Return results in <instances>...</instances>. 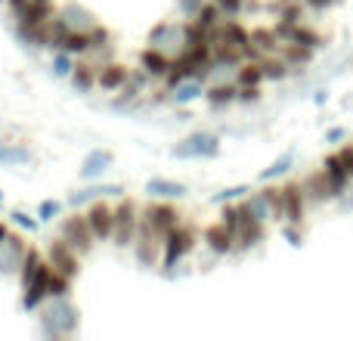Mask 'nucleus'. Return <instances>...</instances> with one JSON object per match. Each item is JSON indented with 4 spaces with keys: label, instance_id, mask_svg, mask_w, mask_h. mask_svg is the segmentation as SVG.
Listing matches in <instances>:
<instances>
[{
    "label": "nucleus",
    "instance_id": "nucleus-1",
    "mask_svg": "<svg viewBox=\"0 0 353 341\" xmlns=\"http://www.w3.org/2000/svg\"><path fill=\"white\" fill-rule=\"evenodd\" d=\"M50 261L41 249L28 245V255L22 261V270H19V286H22V311L34 313L47 304V282H50Z\"/></svg>",
    "mask_w": 353,
    "mask_h": 341
},
{
    "label": "nucleus",
    "instance_id": "nucleus-2",
    "mask_svg": "<svg viewBox=\"0 0 353 341\" xmlns=\"http://www.w3.org/2000/svg\"><path fill=\"white\" fill-rule=\"evenodd\" d=\"M41 332L43 338H72L81 326V311L68 298H47V304L41 307Z\"/></svg>",
    "mask_w": 353,
    "mask_h": 341
},
{
    "label": "nucleus",
    "instance_id": "nucleus-3",
    "mask_svg": "<svg viewBox=\"0 0 353 341\" xmlns=\"http://www.w3.org/2000/svg\"><path fill=\"white\" fill-rule=\"evenodd\" d=\"M195 249H199V230L189 220H180L161 242V270L174 273V267H180Z\"/></svg>",
    "mask_w": 353,
    "mask_h": 341
},
{
    "label": "nucleus",
    "instance_id": "nucleus-4",
    "mask_svg": "<svg viewBox=\"0 0 353 341\" xmlns=\"http://www.w3.org/2000/svg\"><path fill=\"white\" fill-rule=\"evenodd\" d=\"M140 217H143V205L137 199L118 195L115 202V230H112V245L118 249H130L140 230Z\"/></svg>",
    "mask_w": 353,
    "mask_h": 341
},
{
    "label": "nucleus",
    "instance_id": "nucleus-5",
    "mask_svg": "<svg viewBox=\"0 0 353 341\" xmlns=\"http://www.w3.org/2000/svg\"><path fill=\"white\" fill-rule=\"evenodd\" d=\"M186 28H189V19H165V22L152 25L149 31L146 43L168 56H176L183 47H186Z\"/></svg>",
    "mask_w": 353,
    "mask_h": 341
},
{
    "label": "nucleus",
    "instance_id": "nucleus-6",
    "mask_svg": "<svg viewBox=\"0 0 353 341\" xmlns=\"http://www.w3.org/2000/svg\"><path fill=\"white\" fill-rule=\"evenodd\" d=\"M59 236L65 239V242L72 245V249L78 251L81 257L90 255V251L99 245L97 236H93V230H90V224H87V214H84V211H72L68 217H62Z\"/></svg>",
    "mask_w": 353,
    "mask_h": 341
},
{
    "label": "nucleus",
    "instance_id": "nucleus-7",
    "mask_svg": "<svg viewBox=\"0 0 353 341\" xmlns=\"http://www.w3.org/2000/svg\"><path fill=\"white\" fill-rule=\"evenodd\" d=\"M242 205H245V211H248L251 217H257L261 224H276V220H279V186L251 189L242 199Z\"/></svg>",
    "mask_w": 353,
    "mask_h": 341
},
{
    "label": "nucleus",
    "instance_id": "nucleus-8",
    "mask_svg": "<svg viewBox=\"0 0 353 341\" xmlns=\"http://www.w3.org/2000/svg\"><path fill=\"white\" fill-rule=\"evenodd\" d=\"M171 155H174V159H180V162L214 159V155H220V137L205 134V130H199V134H189L186 140H180L171 149Z\"/></svg>",
    "mask_w": 353,
    "mask_h": 341
},
{
    "label": "nucleus",
    "instance_id": "nucleus-9",
    "mask_svg": "<svg viewBox=\"0 0 353 341\" xmlns=\"http://www.w3.org/2000/svg\"><path fill=\"white\" fill-rule=\"evenodd\" d=\"M307 199H304V189H301L298 180L285 183L279 186V220L282 224H292V226H301L307 217Z\"/></svg>",
    "mask_w": 353,
    "mask_h": 341
},
{
    "label": "nucleus",
    "instance_id": "nucleus-10",
    "mask_svg": "<svg viewBox=\"0 0 353 341\" xmlns=\"http://www.w3.org/2000/svg\"><path fill=\"white\" fill-rule=\"evenodd\" d=\"M143 220L152 226V233L165 242V236L174 230L176 224L183 220V214L174 208V202H165V199H155L149 205H143Z\"/></svg>",
    "mask_w": 353,
    "mask_h": 341
},
{
    "label": "nucleus",
    "instance_id": "nucleus-11",
    "mask_svg": "<svg viewBox=\"0 0 353 341\" xmlns=\"http://www.w3.org/2000/svg\"><path fill=\"white\" fill-rule=\"evenodd\" d=\"M43 255H47L50 267H53L56 273L68 276V280H78V273H81V255L62 236L59 239H50L47 249H43Z\"/></svg>",
    "mask_w": 353,
    "mask_h": 341
},
{
    "label": "nucleus",
    "instance_id": "nucleus-12",
    "mask_svg": "<svg viewBox=\"0 0 353 341\" xmlns=\"http://www.w3.org/2000/svg\"><path fill=\"white\" fill-rule=\"evenodd\" d=\"M267 239V224H261L257 217H251L245 211V205L239 202V224L232 230V242H236V251H251Z\"/></svg>",
    "mask_w": 353,
    "mask_h": 341
},
{
    "label": "nucleus",
    "instance_id": "nucleus-13",
    "mask_svg": "<svg viewBox=\"0 0 353 341\" xmlns=\"http://www.w3.org/2000/svg\"><path fill=\"white\" fill-rule=\"evenodd\" d=\"M134 257L140 267L152 270V267H161V239L152 233V226L140 217V230H137V239H134Z\"/></svg>",
    "mask_w": 353,
    "mask_h": 341
},
{
    "label": "nucleus",
    "instance_id": "nucleus-14",
    "mask_svg": "<svg viewBox=\"0 0 353 341\" xmlns=\"http://www.w3.org/2000/svg\"><path fill=\"white\" fill-rule=\"evenodd\" d=\"M87 224H90L97 242H112V230H115V205L109 199H97L87 205Z\"/></svg>",
    "mask_w": 353,
    "mask_h": 341
},
{
    "label": "nucleus",
    "instance_id": "nucleus-15",
    "mask_svg": "<svg viewBox=\"0 0 353 341\" xmlns=\"http://www.w3.org/2000/svg\"><path fill=\"white\" fill-rule=\"evenodd\" d=\"M298 183H301V189H304V199H307V205H310V208L325 205V202H335V199H338L323 168L310 170V174H307L304 180H298Z\"/></svg>",
    "mask_w": 353,
    "mask_h": 341
},
{
    "label": "nucleus",
    "instance_id": "nucleus-16",
    "mask_svg": "<svg viewBox=\"0 0 353 341\" xmlns=\"http://www.w3.org/2000/svg\"><path fill=\"white\" fill-rule=\"evenodd\" d=\"M25 255H28V239H25L22 233H10V236H6V242L0 245V273H3V276L16 273L19 276Z\"/></svg>",
    "mask_w": 353,
    "mask_h": 341
},
{
    "label": "nucleus",
    "instance_id": "nucleus-17",
    "mask_svg": "<svg viewBox=\"0 0 353 341\" xmlns=\"http://www.w3.org/2000/svg\"><path fill=\"white\" fill-rule=\"evenodd\" d=\"M130 72H134V68L124 66V62H118V59L103 62V66L97 68V87H99L103 93H118L124 84H128Z\"/></svg>",
    "mask_w": 353,
    "mask_h": 341
},
{
    "label": "nucleus",
    "instance_id": "nucleus-18",
    "mask_svg": "<svg viewBox=\"0 0 353 341\" xmlns=\"http://www.w3.org/2000/svg\"><path fill=\"white\" fill-rule=\"evenodd\" d=\"M201 242H205V249L211 251V255H217V257L232 255V251H236V242H232V233L226 230L223 220H214V224H208L205 230H201Z\"/></svg>",
    "mask_w": 353,
    "mask_h": 341
},
{
    "label": "nucleus",
    "instance_id": "nucleus-19",
    "mask_svg": "<svg viewBox=\"0 0 353 341\" xmlns=\"http://www.w3.org/2000/svg\"><path fill=\"white\" fill-rule=\"evenodd\" d=\"M56 16L62 19V22L68 25V31H90L93 25H99L97 12H90L84 3H74V0H68V3L56 6Z\"/></svg>",
    "mask_w": 353,
    "mask_h": 341
},
{
    "label": "nucleus",
    "instance_id": "nucleus-20",
    "mask_svg": "<svg viewBox=\"0 0 353 341\" xmlns=\"http://www.w3.org/2000/svg\"><path fill=\"white\" fill-rule=\"evenodd\" d=\"M112 165H115V155L109 149H90L81 162V180H103V174H109Z\"/></svg>",
    "mask_w": 353,
    "mask_h": 341
},
{
    "label": "nucleus",
    "instance_id": "nucleus-21",
    "mask_svg": "<svg viewBox=\"0 0 353 341\" xmlns=\"http://www.w3.org/2000/svg\"><path fill=\"white\" fill-rule=\"evenodd\" d=\"M319 168L325 170V177H329V183H332V189H335V195H338V199H344L353 183H350V174H347V168H344L341 155H338V153H329V155L323 159V165H319Z\"/></svg>",
    "mask_w": 353,
    "mask_h": 341
},
{
    "label": "nucleus",
    "instance_id": "nucleus-22",
    "mask_svg": "<svg viewBox=\"0 0 353 341\" xmlns=\"http://www.w3.org/2000/svg\"><path fill=\"white\" fill-rule=\"evenodd\" d=\"M109 195H124V186L121 183H93V186H84V189H78V193H72L68 195V202H72L74 208H81V205H90V202H97V199H109Z\"/></svg>",
    "mask_w": 353,
    "mask_h": 341
},
{
    "label": "nucleus",
    "instance_id": "nucleus-23",
    "mask_svg": "<svg viewBox=\"0 0 353 341\" xmlns=\"http://www.w3.org/2000/svg\"><path fill=\"white\" fill-rule=\"evenodd\" d=\"M146 193L149 199H165V202H180L186 199L189 186L180 180H168V177H152V180L146 183Z\"/></svg>",
    "mask_w": 353,
    "mask_h": 341
},
{
    "label": "nucleus",
    "instance_id": "nucleus-24",
    "mask_svg": "<svg viewBox=\"0 0 353 341\" xmlns=\"http://www.w3.org/2000/svg\"><path fill=\"white\" fill-rule=\"evenodd\" d=\"M140 68H143V72H146L152 81H165L168 68H171V56L146 43V47L140 50Z\"/></svg>",
    "mask_w": 353,
    "mask_h": 341
},
{
    "label": "nucleus",
    "instance_id": "nucleus-25",
    "mask_svg": "<svg viewBox=\"0 0 353 341\" xmlns=\"http://www.w3.org/2000/svg\"><path fill=\"white\" fill-rule=\"evenodd\" d=\"M205 81L201 78H186V81H180V84H174V87H168V99H171L174 106H189V103H195V99H205Z\"/></svg>",
    "mask_w": 353,
    "mask_h": 341
},
{
    "label": "nucleus",
    "instance_id": "nucleus-26",
    "mask_svg": "<svg viewBox=\"0 0 353 341\" xmlns=\"http://www.w3.org/2000/svg\"><path fill=\"white\" fill-rule=\"evenodd\" d=\"M236 81H214V84L205 87V103L211 106V109H226V106L236 103Z\"/></svg>",
    "mask_w": 353,
    "mask_h": 341
},
{
    "label": "nucleus",
    "instance_id": "nucleus-27",
    "mask_svg": "<svg viewBox=\"0 0 353 341\" xmlns=\"http://www.w3.org/2000/svg\"><path fill=\"white\" fill-rule=\"evenodd\" d=\"M97 62H90L87 56H78V62H74V72L68 75V81H72V87L78 93H90L93 87H97Z\"/></svg>",
    "mask_w": 353,
    "mask_h": 341
},
{
    "label": "nucleus",
    "instance_id": "nucleus-28",
    "mask_svg": "<svg viewBox=\"0 0 353 341\" xmlns=\"http://www.w3.org/2000/svg\"><path fill=\"white\" fill-rule=\"evenodd\" d=\"M223 19H226V16H223V10H220V6L214 3V0H208V3L201 6V12H199V16H195V19H189V22H192L195 28L201 31V35H208V37H211L214 31L220 28V22H223Z\"/></svg>",
    "mask_w": 353,
    "mask_h": 341
},
{
    "label": "nucleus",
    "instance_id": "nucleus-29",
    "mask_svg": "<svg viewBox=\"0 0 353 341\" xmlns=\"http://www.w3.org/2000/svg\"><path fill=\"white\" fill-rule=\"evenodd\" d=\"M25 162H31L28 143H6V140L0 143V165L3 168H19Z\"/></svg>",
    "mask_w": 353,
    "mask_h": 341
},
{
    "label": "nucleus",
    "instance_id": "nucleus-30",
    "mask_svg": "<svg viewBox=\"0 0 353 341\" xmlns=\"http://www.w3.org/2000/svg\"><path fill=\"white\" fill-rule=\"evenodd\" d=\"M263 84V72L257 59H245L236 68V87H261Z\"/></svg>",
    "mask_w": 353,
    "mask_h": 341
},
{
    "label": "nucleus",
    "instance_id": "nucleus-31",
    "mask_svg": "<svg viewBox=\"0 0 353 341\" xmlns=\"http://www.w3.org/2000/svg\"><path fill=\"white\" fill-rule=\"evenodd\" d=\"M261 62V72H263V81H285L292 75V66L282 59L279 53L276 56H267V59H257Z\"/></svg>",
    "mask_w": 353,
    "mask_h": 341
},
{
    "label": "nucleus",
    "instance_id": "nucleus-32",
    "mask_svg": "<svg viewBox=\"0 0 353 341\" xmlns=\"http://www.w3.org/2000/svg\"><path fill=\"white\" fill-rule=\"evenodd\" d=\"M294 168V153H282L279 155V159H276L273 162V165H270V168H263L261 170V177H257V180H261V183H270V180H279V177H285L288 174V170H292Z\"/></svg>",
    "mask_w": 353,
    "mask_h": 341
},
{
    "label": "nucleus",
    "instance_id": "nucleus-33",
    "mask_svg": "<svg viewBox=\"0 0 353 341\" xmlns=\"http://www.w3.org/2000/svg\"><path fill=\"white\" fill-rule=\"evenodd\" d=\"M62 50L72 56H87L90 53V31H68L65 41H62Z\"/></svg>",
    "mask_w": 353,
    "mask_h": 341
},
{
    "label": "nucleus",
    "instance_id": "nucleus-34",
    "mask_svg": "<svg viewBox=\"0 0 353 341\" xmlns=\"http://www.w3.org/2000/svg\"><path fill=\"white\" fill-rule=\"evenodd\" d=\"M74 62H78V56L65 53V50H53V59H50V68H53L56 78H68V75L74 72Z\"/></svg>",
    "mask_w": 353,
    "mask_h": 341
},
{
    "label": "nucleus",
    "instance_id": "nucleus-35",
    "mask_svg": "<svg viewBox=\"0 0 353 341\" xmlns=\"http://www.w3.org/2000/svg\"><path fill=\"white\" fill-rule=\"evenodd\" d=\"M72 282H74V280H68V276H62V273H56V270H50L47 295H50V298H68V295H72Z\"/></svg>",
    "mask_w": 353,
    "mask_h": 341
},
{
    "label": "nucleus",
    "instance_id": "nucleus-36",
    "mask_svg": "<svg viewBox=\"0 0 353 341\" xmlns=\"http://www.w3.org/2000/svg\"><path fill=\"white\" fill-rule=\"evenodd\" d=\"M248 193H251L248 183H236V186H226V189H220V193H214L211 202H214V205H226V202H242Z\"/></svg>",
    "mask_w": 353,
    "mask_h": 341
},
{
    "label": "nucleus",
    "instance_id": "nucleus-37",
    "mask_svg": "<svg viewBox=\"0 0 353 341\" xmlns=\"http://www.w3.org/2000/svg\"><path fill=\"white\" fill-rule=\"evenodd\" d=\"M37 220H41V224H50V220H56L62 214V205L56 199H43L41 205H37Z\"/></svg>",
    "mask_w": 353,
    "mask_h": 341
},
{
    "label": "nucleus",
    "instance_id": "nucleus-38",
    "mask_svg": "<svg viewBox=\"0 0 353 341\" xmlns=\"http://www.w3.org/2000/svg\"><path fill=\"white\" fill-rule=\"evenodd\" d=\"M208 0H176V16L180 19H195L201 12V6H205Z\"/></svg>",
    "mask_w": 353,
    "mask_h": 341
},
{
    "label": "nucleus",
    "instance_id": "nucleus-39",
    "mask_svg": "<svg viewBox=\"0 0 353 341\" xmlns=\"http://www.w3.org/2000/svg\"><path fill=\"white\" fill-rule=\"evenodd\" d=\"M10 224H16V226H22V230L34 233L37 226H41V220H37V214H28V211H12V214H10Z\"/></svg>",
    "mask_w": 353,
    "mask_h": 341
},
{
    "label": "nucleus",
    "instance_id": "nucleus-40",
    "mask_svg": "<svg viewBox=\"0 0 353 341\" xmlns=\"http://www.w3.org/2000/svg\"><path fill=\"white\" fill-rule=\"evenodd\" d=\"M214 3H217L220 10H223V16H226V19H236L239 12H242L245 6H248V0H214Z\"/></svg>",
    "mask_w": 353,
    "mask_h": 341
},
{
    "label": "nucleus",
    "instance_id": "nucleus-41",
    "mask_svg": "<svg viewBox=\"0 0 353 341\" xmlns=\"http://www.w3.org/2000/svg\"><path fill=\"white\" fill-rule=\"evenodd\" d=\"M236 103H261V87H239L236 93Z\"/></svg>",
    "mask_w": 353,
    "mask_h": 341
},
{
    "label": "nucleus",
    "instance_id": "nucleus-42",
    "mask_svg": "<svg viewBox=\"0 0 353 341\" xmlns=\"http://www.w3.org/2000/svg\"><path fill=\"white\" fill-rule=\"evenodd\" d=\"M282 236H285L288 245H294V249L304 242V236H301V226H292V224H282Z\"/></svg>",
    "mask_w": 353,
    "mask_h": 341
},
{
    "label": "nucleus",
    "instance_id": "nucleus-43",
    "mask_svg": "<svg viewBox=\"0 0 353 341\" xmlns=\"http://www.w3.org/2000/svg\"><path fill=\"white\" fill-rule=\"evenodd\" d=\"M338 155H341L344 168H347V174H350V183H353V143H344V146L338 149Z\"/></svg>",
    "mask_w": 353,
    "mask_h": 341
},
{
    "label": "nucleus",
    "instance_id": "nucleus-44",
    "mask_svg": "<svg viewBox=\"0 0 353 341\" xmlns=\"http://www.w3.org/2000/svg\"><path fill=\"white\" fill-rule=\"evenodd\" d=\"M341 140H347V128H332V130H325V143H341Z\"/></svg>",
    "mask_w": 353,
    "mask_h": 341
},
{
    "label": "nucleus",
    "instance_id": "nucleus-45",
    "mask_svg": "<svg viewBox=\"0 0 353 341\" xmlns=\"http://www.w3.org/2000/svg\"><path fill=\"white\" fill-rule=\"evenodd\" d=\"M335 3L338 0H307V6H310V10H319V12L329 10V6H335Z\"/></svg>",
    "mask_w": 353,
    "mask_h": 341
},
{
    "label": "nucleus",
    "instance_id": "nucleus-46",
    "mask_svg": "<svg viewBox=\"0 0 353 341\" xmlns=\"http://www.w3.org/2000/svg\"><path fill=\"white\" fill-rule=\"evenodd\" d=\"M10 233H12V230H10V224H3V220H0V245L6 242V236H10Z\"/></svg>",
    "mask_w": 353,
    "mask_h": 341
},
{
    "label": "nucleus",
    "instance_id": "nucleus-47",
    "mask_svg": "<svg viewBox=\"0 0 353 341\" xmlns=\"http://www.w3.org/2000/svg\"><path fill=\"white\" fill-rule=\"evenodd\" d=\"M313 99H316V106H323V103H329V93H325V90H319Z\"/></svg>",
    "mask_w": 353,
    "mask_h": 341
},
{
    "label": "nucleus",
    "instance_id": "nucleus-48",
    "mask_svg": "<svg viewBox=\"0 0 353 341\" xmlns=\"http://www.w3.org/2000/svg\"><path fill=\"white\" fill-rule=\"evenodd\" d=\"M0 143H3V130H0Z\"/></svg>",
    "mask_w": 353,
    "mask_h": 341
},
{
    "label": "nucleus",
    "instance_id": "nucleus-49",
    "mask_svg": "<svg viewBox=\"0 0 353 341\" xmlns=\"http://www.w3.org/2000/svg\"><path fill=\"white\" fill-rule=\"evenodd\" d=\"M0 199H3V193H0Z\"/></svg>",
    "mask_w": 353,
    "mask_h": 341
},
{
    "label": "nucleus",
    "instance_id": "nucleus-50",
    "mask_svg": "<svg viewBox=\"0 0 353 341\" xmlns=\"http://www.w3.org/2000/svg\"><path fill=\"white\" fill-rule=\"evenodd\" d=\"M0 205H3V199H0Z\"/></svg>",
    "mask_w": 353,
    "mask_h": 341
},
{
    "label": "nucleus",
    "instance_id": "nucleus-51",
    "mask_svg": "<svg viewBox=\"0 0 353 341\" xmlns=\"http://www.w3.org/2000/svg\"><path fill=\"white\" fill-rule=\"evenodd\" d=\"M301 3H307V0H301Z\"/></svg>",
    "mask_w": 353,
    "mask_h": 341
}]
</instances>
